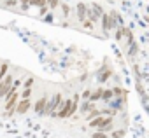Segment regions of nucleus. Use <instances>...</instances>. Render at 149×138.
Wrapping results in <instances>:
<instances>
[{
  "label": "nucleus",
  "mask_w": 149,
  "mask_h": 138,
  "mask_svg": "<svg viewBox=\"0 0 149 138\" xmlns=\"http://www.w3.org/2000/svg\"><path fill=\"white\" fill-rule=\"evenodd\" d=\"M123 135H125L123 131H114V135H112V136H114V138H121Z\"/></svg>",
  "instance_id": "obj_20"
},
{
  "label": "nucleus",
  "mask_w": 149,
  "mask_h": 138,
  "mask_svg": "<svg viewBox=\"0 0 149 138\" xmlns=\"http://www.w3.org/2000/svg\"><path fill=\"white\" fill-rule=\"evenodd\" d=\"M86 12H88V7L84 4H79L77 6V16H79V21H84L86 19Z\"/></svg>",
  "instance_id": "obj_8"
},
{
  "label": "nucleus",
  "mask_w": 149,
  "mask_h": 138,
  "mask_svg": "<svg viewBox=\"0 0 149 138\" xmlns=\"http://www.w3.org/2000/svg\"><path fill=\"white\" fill-rule=\"evenodd\" d=\"M121 37H123V28L119 26V28L116 30V40H121Z\"/></svg>",
  "instance_id": "obj_17"
},
{
  "label": "nucleus",
  "mask_w": 149,
  "mask_h": 138,
  "mask_svg": "<svg viewBox=\"0 0 149 138\" xmlns=\"http://www.w3.org/2000/svg\"><path fill=\"white\" fill-rule=\"evenodd\" d=\"M30 95H32V91H30V89H25V91L21 93V96H19V98H21V100H25V98H30Z\"/></svg>",
  "instance_id": "obj_16"
},
{
  "label": "nucleus",
  "mask_w": 149,
  "mask_h": 138,
  "mask_svg": "<svg viewBox=\"0 0 149 138\" xmlns=\"http://www.w3.org/2000/svg\"><path fill=\"white\" fill-rule=\"evenodd\" d=\"M112 95H123V96H125V95H126V93H125V91H123V89H121V88H116V89H114V91H112Z\"/></svg>",
  "instance_id": "obj_18"
},
{
  "label": "nucleus",
  "mask_w": 149,
  "mask_h": 138,
  "mask_svg": "<svg viewBox=\"0 0 149 138\" xmlns=\"http://www.w3.org/2000/svg\"><path fill=\"white\" fill-rule=\"evenodd\" d=\"M47 98H49L47 95H44L42 98H39V101H37L35 107H33L37 114H44V110H46V103H47Z\"/></svg>",
  "instance_id": "obj_7"
},
{
  "label": "nucleus",
  "mask_w": 149,
  "mask_h": 138,
  "mask_svg": "<svg viewBox=\"0 0 149 138\" xmlns=\"http://www.w3.org/2000/svg\"><path fill=\"white\" fill-rule=\"evenodd\" d=\"M21 84H23V88H25V89H30V88L33 86V79H32V77H28V79H26L25 82H21Z\"/></svg>",
  "instance_id": "obj_13"
},
{
  "label": "nucleus",
  "mask_w": 149,
  "mask_h": 138,
  "mask_svg": "<svg viewBox=\"0 0 149 138\" xmlns=\"http://www.w3.org/2000/svg\"><path fill=\"white\" fill-rule=\"evenodd\" d=\"M93 138H109L104 131H97V133H93Z\"/></svg>",
  "instance_id": "obj_15"
},
{
  "label": "nucleus",
  "mask_w": 149,
  "mask_h": 138,
  "mask_svg": "<svg viewBox=\"0 0 149 138\" xmlns=\"http://www.w3.org/2000/svg\"><path fill=\"white\" fill-rule=\"evenodd\" d=\"M56 115H58V117H61V119H65V117H70V115H72V100H70V98H67L65 101H61V105H60V108H58Z\"/></svg>",
  "instance_id": "obj_3"
},
{
  "label": "nucleus",
  "mask_w": 149,
  "mask_h": 138,
  "mask_svg": "<svg viewBox=\"0 0 149 138\" xmlns=\"http://www.w3.org/2000/svg\"><path fill=\"white\" fill-rule=\"evenodd\" d=\"M13 75L9 74V75H6L2 81H0V98H4L6 95H7V91H9V88H11V84H13Z\"/></svg>",
  "instance_id": "obj_5"
},
{
  "label": "nucleus",
  "mask_w": 149,
  "mask_h": 138,
  "mask_svg": "<svg viewBox=\"0 0 149 138\" xmlns=\"http://www.w3.org/2000/svg\"><path fill=\"white\" fill-rule=\"evenodd\" d=\"M81 96H83V98H84V100H88V98H90V91H84V93H83V95H81Z\"/></svg>",
  "instance_id": "obj_22"
},
{
  "label": "nucleus",
  "mask_w": 149,
  "mask_h": 138,
  "mask_svg": "<svg viewBox=\"0 0 149 138\" xmlns=\"http://www.w3.org/2000/svg\"><path fill=\"white\" fill-rule=\"evenodd\" d=\"M98 115H102V112H100V110H95V108H91V112L86 115V119H88V121H91L93 117H98Z\"/></svg>",
  "instance_id": "obj_12"
},
{
  "label": "nucleus",
  "mask_w": 149,
  "mask_h": 138,
  "mask_svg": "<svg viewBox=\"0 0 149 138\" xmlns=\"http://www.w3.org/2000/svg\"><path fill=\"white\" fill-rule=\"evenodd\" d=\"M112 89H105V91H102V98L100 100H104V101H111L112 100Z\"/></svg>",
  "instance_id": "obj_10"
},
{
  "label": "nucleus",
  "mask_w": 149,
  "mask_h": 138,
  "mask_svg": "<svg viewBox=\"0 0 149 138\" xmlns=\"http://www.w3.org/2000/svg\"><path fill=\"white\" fill-rule=\"evenodd\" d=\"M90 126L91 128H97L98 131H111L112 129V117H107V115L93 117L90 121Z\"/></svg>",
  "instance_id": "obj_1"
},
{
  "label": "nucleus",
  "mask_w": 149,
  "mask_h": 138,
  "mask_svg": "<svg viewBox=\"0 0 149 138\" xmlns=\"http://www.w3.org/2000/svg\"><path fill=\"white\" fill-rule=\"evenodd\" d=\"M6 4H7V6H16L18 2H16V0H7V2H6Z\"/></svg>",
  "instance_id": "obj_23"
},
{
  "label": "nucleus",
  "mask_w": 149,
  "mask_h": 138,
  "mask_svg": "<svg viewBox=\"0 0 149 138\" xmlns=\"http://www.w3.org/2000/svg\"><path fill=\"white\" fill-rule=\"evenodd\" d=\"M0 65H2V63H0Z\"/></svg>",
  "instance_id": "obj_25"
},
{
  "label": "nucleus",
  "mask_w": 149,
  "mask_h": 138,
  "mask_svg": "<svg viewBox=\"0 0 149 138\" xmlns=\"http://www.w3.org/2000/svg\"><path fill=\"white\" fill-rule=\"evenodd\" d=\"M102 91H104V89H97V91L90 93V98H88V100H90L91 103H95L97 100H100V98H102Z\"/></svg>",
  "instance_id": "obj_9"
},
{
  "label": "nucleus",
  "mask_w": 149,
  "mask_h": 138,
  "mask_svg": "<svg viewBox=\"0 0 149 138\" xmlns=\"http://www.w3.org/2000/svg\"><path fill=\"white\" fill-rule=\"evenodd\" d=\"M61 7H63V14H65V16H68V12H70V7H68L67 4H63Z\"/></svg>",
  "instance_id": "obj_19"
},
{
  "label": "nucleus",
  "mask_w": 149,
  "mask_h": 138,
  "mask_svg": "<svg viewBox=\"0 0 149 138\" xmlns=\"http://www.w3.org/2000/svg\"><path fill=\"white\" fill-rule=\"evenodd\" d=\"M61 101H63V96L60 95V93H56L53 98H51V101L47 100V103H46V110H44V114H51V115H56V110L60 108V105H61Z\"/></svg>",
  "instance_id": "obj_2"
},
{
  "label": "nucleus",
  "mask_w": 149,
  "mask_h": 138,
  "mask_svg": "<svg viewBox=\"0 0 149 138\" xmlns=\"http://www.w3.org/2000/svg\"><path fill=\"white\" fill-rule=\"evenodd\" d=\"M81 23H83L86 28H91V26H93V25H91V21H86V19H84V21H81Z\"/></svg>",
  "instance_id": "obj_21"
},
{
  "label": "nucleus",
  "mask_w": 149,
  "mask_h": 138,
  "mask_svg": "<svg viewBox=\"0 0 149 138\" xmlns=\"http://www.w3.org/2000/svg\"><path fill=\"white\" fill-rule=\"evenodd\" d=\"M28 6H37V7H44L46 0H28Z\"/></svg>",
  "instance_id": "obj_11"
},
{
  "label": "nucleus",
  "mask_w": 149,
  "mask_h": 138,
  "mask_svg": "<svg viewBox=\"0 0 149 138\" xmlns=\"http://www.w3.org/2000/svg\"><path fill=\"white\" fill-rule=\"evenodd\" d=\"M30 105H32V101H30V98H25V100H21L19 103H16V112L18 114H25L28 108H30Z\"/></svg>",
  "instance_id": "obj_6"
},
{
  "label": "nucleus",
  "mask_w": 149,
  "mask_h": 138,
  "mask_svg": "<svg viewBox=\"0 0 149 138\" xmlns=\"http://www.w3.org/2000/svg\"><path fill=\"white\" fill-rule=\"evenodd\" d=\"M21 4H23V6L26 7V6H28V0H21Z\"/></svg>",
  "instance_id": "obj_24"
},
{
  "label": "nucleus",
  "mask_w": 149,
  "mask_h": 138,
  "mask_svg": "<svg viewBox=\"0 0 149 138\" xmlns=\"http://www.w3.org/2000/svg\"><path fill=\"white\" fill-rule=\"evenodd\" d=\"M18 98H19L18 93H13V95L6 96V112H7L9 115L14 114V107H16V103H18Z\"/></svg>",
  "instance_id": "obj_4"
},
{
  "label": "nucleus",
  "mask_w": 149,
  "mask_h": 138,
  "mask_svg": "<svg viewBox=\"0 0 149 138\" xmlns=\"http://www.w3.org/2000/svg\"><path fill=\"white\" fill-rule=\"evenodd\" d=\"M46 4H47L51 9H54V7H58V4H60V2H58V0H46Z\"/></svg>",
  "instance_id": "obj_14"
}]
</instances>
